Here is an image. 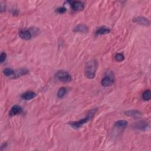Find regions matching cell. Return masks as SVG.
<instances>
[{
  "label": "cell",
  "instance_id": "3957f363",
  "mask_svg": "<svg viewBox=\"0 0 151 151\" xmlns=\"http://www.w3.org/2000/svg\"><path fill=\"white\" fill-rule=\"evenodd\" d=\"M115 82V76L112 72H108L105 77L101 81V84L104 87H109L112 86Z\"/></svg>",
  "mask_w": 151,
  "mask_h": 151
},
{
  "label": "cell",
  "instance_id": "8fae6325",
  "mask_svg": "<svg viewBox=\"0 0 151 151\" xmlns=\"http://www.w3.org/2000/svg\"><path fill=\"white\" fill-rule=\"evenodd\" d=\"M124 113L127 116L133 118H138L142 116V113L136 110H131V111H125L124 112Z\"/></svg>",
  "mask_w": 151,
  "mask_h": 151
},
{
  "label": "cell",
  "instance_id": "4fadbf2b",
  "mask_svg": "<svg viewBox=\"0 0 151 151\" xmlns=\"http://www.w3.org/2000/svg\"><path fill=\"white\" fill-rule=\"evenodd\" d=\"M21 112H22V108L20 106L14 105L11 108L10 111L9 112V115L10 116H16V115L21 113Z\"/></svg>",
  "mask_w": 151,
  "mask_h": 151
},
{
  "label": "cell",
  "instance_id": "e0dca14e",
  "mask_svg": "<svg viewBox=\"0 0 151 151\" xmlns=\"http://www.w3.org/2000/svg\"><path fill=\"white\" fill-rule=\"evenodd\" d=\"M66 93H67V89L65 87H62L59 89V90L57 92V97L60 99L63 98L66 94Z\"/></svg>",
  "mask_w": 151,
  "mask_h": 151
},
{
  "label": "cell",
  "instance_id": "9a60e30c",
  "mask_svg": "<svg viewBox=\"0 0 151 151\" xmlns=\"http://www.w3.org/2000/svg\"><path fill=\"white\" fill-rule=\"evenodd\" d=\"M128 125V122L125 120H120L115 122V126L119 129H123L127 127Z\"/></svg>",
  "mask_w": 151,
  "mask_h": 151
},
{
  "label": "cell",
  "instance_id": "ffe728a7",
  "mask_svg": "<svg viewBox=\"0 0 151 151\" xmlns=\"http://www.w3.org/2000/svg\"><path fill=\"white\" fill-rule=\"evenodd\" d=\"M67 11V9L62 7H59L56 10V12L59 13V14H63L65 13H66Z\"/></svg>",
  "mask_w": 151,
  "mask_h": 151
},
{
  "label": "cell",
  "instance_id": "7c38bea8",
  "mask_svg": "<svg viewBox=\"0 0 151 151\" xmlns=\"http://www.w3.org/2000/svg\"><path fill=\"white\" fill-rule=\"evenodd\" d=\"M111 32V30L109 27H106V26H101L100 27H99L96 31L95 34L96 35H105V34H108L109 33H110Z\"/></svg>",
  "mask_w": 151,
  "mask_h": 151
},
{
  "label": "cell",
  "instance_id": "44dd1931",
  "mask_svg": "<svg viewBox=\"0 0 151 151\" xmlns=\"http://www.w3.org/2000/svg\"><path fill=\"white\" fill-rule=\"evenodd\" d=\"M7 56L6 53H4V52L1 53V55H0V62H1V63L4 62L7 59Z\"/></svg>",
  "mask_w": 151,
  "mask_h": 151
},
{
  "label": "cell",
  "instance_id": "2e32d148",
  "mask_svg": "<svg viewBox=\"0 0 151 151\" xmlns=\"http://www.w3.org/2000/svg\"><path fill=\"white\" fill-rule=\"evenodd\" d=\"M28 73V70L26 69H21L18 70H16V77H15V79L18 78L20 76L26 75Z\"/></svg>",
  "mask_w": 151,
  "mask_h": 151
},
{
  "label": "cell",
  "instance_id": "8992f818",
  "mask_svg": "<svg viewBox=\"0 0 151 151\" xmlns=\"http://www.w3.org/2000/svg\"><path fill=\"white\" fill-rule=\"evenodd\" d=\"M19 36L23 40H30L32 38V34L31 32L27 29L21 30L18 33Z\"/></svg>",
  "mask_w": 151,
  "mask_h": 151
},
{
  "label": "cell",
  "instance_id": "7a4b0ae2",
  "mask_svg": "<svg viewBox=\"0 0 151 151\" xmlns=\"http://www.w3.org/2000/svg\"><path fill=\"white\" fill-rule=\"evenodd\" d=\"M97 69V62L93 59L87 62L85 65L84 73L86 76L89 79H93L96 76V72Z\"/></svg>",
  "mask_w": 151,
  "mask_h": 151
},
{
  "label": "cell",
  "instance_id": "6da1fadb",
  "mask_svg": "<svg viewBox=\"0 0 151 151\" xmlns=\"http://www.w3.org/2000/svg\"><path fill=\"white\" fill-rule=\"evenodd\" d=\"M97 111V108H93L92 109H91L89 113H87V116L83 118L82 119L78 121H74V122H68V124L69 125H70L73 128L77 129H79L83 125L86 124V123H87L91 119H92V118L94 116V115L96 114V113Z\"/></svg>",
  "mask_w": 151,
  "mask_h": 151
},
{
  "label": "cell",
  "instance_id": "52a82bcc",
  "mask_svg": "<svg viewBox=\"0 0 151 151\" xmlns=\"http://www.w3.org/2000/svg\"><path fill=\"white\" fill-rule=\"evenodd\" d=\"M74 33H80L83 34H86L89 32V28L84 24H78L74 27L73 30Z\"/></svg>",
  "mask_w": 151,
  "mask_h": 151
},
{
  "label": "cell",
  "instance_id": "ac0fdd59",
  "mask_svg": "<svg viewBox=\"0 0 151 151\" xmlns=\"http://www.w3.org/2000/svg\"><path fill=\"white\" fill-rule=\"evenodd\" d=\"M142 98L145 101H148L151 98V91L150 90H147L143 92L142 94Z\"/></svg>",
  "mask_w": 151,
  "mask_h": 151
},
{
  "label": "cell",
  "instance_id": "ba28073f",
  "mask_svg": "<svg viewBox=\"0 0 151 151\" xmlns=\"http://www.w3.org/2000/svg\"><path fill=\"white\" fill-rule=\"evenodd\" d=\"M36 96H37V94L35 92L29 91H27V92H25L23 94H22L21 96V97L22 99L26 100V101H28V100H30L35 98L36 97Z\"/></svg>",
  "mask_w": 151,
  "mask_h": 151
},
{
  "label": "cell",
  "instance_id": "277c9868",
  "mask_svg": "<svg viewBox=\"0 0 151 151\" xmlns=\"http://www.w3.org/2000/svg\"><path fill=\"white\" fill-rule=\"evenodd\" d=\"M57 79L63 83H68L72 81V78L71 75L67 72L63 70H59L56 74Z\"/></svg>",
  "mask_w": 151,
  "mask_h": 151
},
{
  "label": "cell",
  "instance_id": "5bb4252c",
  "mask_svg": "<svg viewBox=\"0 0 151 151\" xmlns=\"http://www.w3.org/2000/svg\"><path fill=\"white\" fill-rule=\"evenodd\" d=\"M4 74L11 79H15L16 77V70H13L11 68H6L3 70Z\"/></svg>",
  "mask_w": 151,
  "mask_h": 151
},
{
  "label": "cell",
  "instance_id": "9c48e42d",
  "mask_svg": "<svg viewBox=\"0 0 151 151\" xmlns=\"http://www.w3.org/2000/svg\"><path fill=\"white\" fill-rule=\"evenodd\" d=\"M149 124L145 122H139L136 123L134 125V128L136 129L141 130V131H146L147 128H149Z\"/></svg>",
  "mask_w": 151,
  "mask_h": 151
},
{
  "label": "cell",
  "instance_id": "7402d4cb",
  "mask_svg": "<svg viewBox=\"0 0 151 151\" xmlns=\"http://www.w3.org/2000/svg\"><path fill=\"white\" fill-rule=\"evenodd\" d=\"M7 146V143H3L2 145H1V150H4V149L5 147H6Z\"/></svg>",
  "mask_w": 151,
  "mask_h": 151
},
{
  "label": "cell",
  "instance_id": "d6986e66",
  "mask_svg": "<svg viewBox=\"0 0 151 151\" xmlns=\"http://www.w3.org/2000/svg\"><path fill=\"white\" fill-rule=\"evenodd\" d=\"M115 59L117 62H121L124 60L125 57L122 53H117V54H116V55L115 56Z\"/></svg>",
  "mask_w": 151,
  "mask_h": 151
},
{
  "label": "cell",
  "instance_id": "5b68a950",
  "mask_svg": "<svg viewBox=\"0 0 151 151\" xmlns=\"http://www.w3.org/2000/svg\"><path fill=\"white\" fill-rule=\"evenodd\" d=\"M133 21L135 23H137L140 25L148 27L150 25V22L147 18L143 17H137L133 19Z\"/></svg>",
  "mask_w": 151,
  "mask_h": 151
},
{
  "label": "cell",
  "instance_id": "30bf717a",
  "mask_svg": "<svg viewBox=\"0 0 151 151\" xmlns=\"http://www.w3.org/2000/svg\"><path fill=\"white\" fill-rule=\"evenodd\" d=\"M72 9L76 11H83L84 9V5L80 1H73L71 4Z\"/></svg>",
  "mask_w": 151,
  "mask_h": 151
}]
</instances>
